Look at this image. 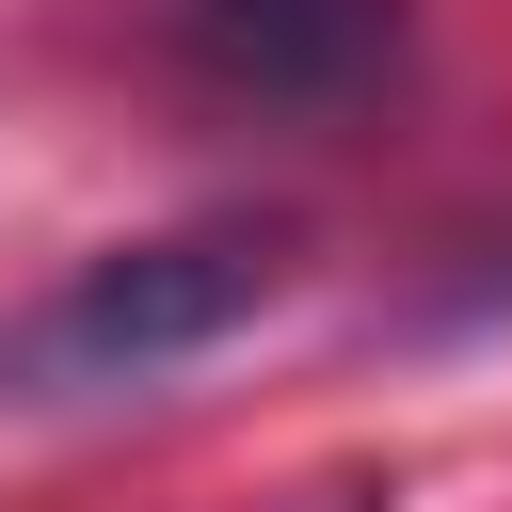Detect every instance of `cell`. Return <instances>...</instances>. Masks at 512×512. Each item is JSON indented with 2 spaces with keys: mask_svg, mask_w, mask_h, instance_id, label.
<instances>
[{
  "mask_svg": "<svg viewBox=\"0 0 512 512\" xmlns=\"http://www.w3.org/2000/svg\"><path fill=\"white\" fill-rule=\"evenodd\" d=\"M272 272H288L272 224H160V240H112V256H80V272L16 320L0 384H16V400L160 384V368H192L208 336H240V320L272 304Z\"/></svg>",
  "mask_w": 512,
  "mask_h": 512,
  "instance_id": "cell-1",
  "label": "cell"
},
{
  "mask_svg": "<svg viewBox=\"0 0 512 512\" xmlns=\"http://www.w3.org/2000/svg\"><path fill=\"white\" fill-rule=\"evenodd\" d=\"M160 32L240 112H336L400 64V0H160Z\"/></svg>",
  "mask_w": 512,
  "mask_h": 512,
  "instance_id": "cell-2",
  "label": "cell"
}]
</instances>
